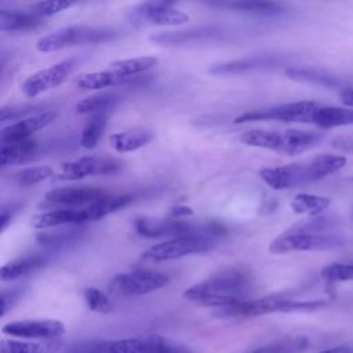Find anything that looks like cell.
<instances>
[{
    "instance_id": "cell-1",
    "label": "cell",
    "mask_w": 353,
    "mask_h": 353,
    "mask_svg": "<svg viewBox=\"0 0 353 353\" xmlns=\"http://www.w3.org/2000/svg\"><path fill=\"white\" fill-rule=\"evenodd\" d=\"M250 291V277L241 270L230 269L193 284L185 290L183 296L199 305L218 309L248 299Z\"/></svg>"
},
{
    "instance_id": "cell-2",
    "label": "cell",
    "mask_w": 353,
    "mask_h": 353,
    "mask_svg": "<svg viewBox=\"0 0 353 353\" xmlns=\"http://www.w3.org/2000/svg\"><path fill=\"white\" fill-rule=\"evenodd\" d=\"M324 301H295L284 296H263L258 299H245L234 305L218 307L214 310V316L225 319L237 317H254L268 313H291V312H309L324 306Z\"/></svg>"
},
{
    "instance_id": "cell-3",
    "label": "cell",
    "mask_w": 353,
    "mask_h": 353,
    "mask_svg": "<svg viewBox=\"0 0 353 353\" xmlns=\"http://www.w3.org/2000/svg\"><path fill=\"white\" fill-rule=\"evenodd\" d=\"M135 230L138 234L145 237H186V236H201L214 239V236L222 234L225 228L214 221L190 222L181 221L179 218L171 219H153V218H138L135 219Z\"/></svg>"
},
{
    "instance_id": "cell-4",
    "label": "cell",
    "mask_w": 353,
    "mask_h": 353,
    "mask_svg": "<svg viewBox=\"0 0 353 353\" xmlns=\"http://www.w3.org/2000/svg\"><path fill=\"white\" fill-rule=\"evenodd\" d=\"M116 36V32L106 28H95L85 25H73L61 28L55 32H51L43 36L37 43L36 48L40 52H52L59 51L66 47L79 46V44H94L103 43Z\"/></svg>"
},
{
    "instance_id": "cell-5",
    "label": "cell",
    "mask_w": 353,
    "mask_h": 353,
    "mask_svg": "<svg viewBox=\"0 0 353 353\" xmlns=\"http://www.w3.org/2000/svg\"><path fill=\"white\" fill-rule=\"evenodd\" d=\"M77 353H189V350L164 338L149 336L91 342L77 349Z\"/></svg>"
},
{
    "instance_id": "cell-6",
    "label": "cell",
    "mask_w": 353,
    "mask_h": 353,
    "mask_svg": "<svg viewBox=\"0 0 353 353\" xmlns=\"http://www.w3.org/2000/svg\"><path fill=\"white\" fill-rule=\"evenodd\" d=\"M215 245L214 239L201 236H186L165 240L163 243L154 244L142 252V258L150 262H163L178 259L186 255L201 254L212 250Z\"/></svg>"
},
{
    "instance_id": "cell-7",
    "label": "cell",
    "mask_w": 353,
    "mask_h": 353,
    "mask_svg": "<svg viewBox=\"0 0 353 353\" xmlns=\"http://www.w3.org/2000/svg\"><path fill=\"white\" fill-rule=\"evenodd\" d=\"M341 245L342 241L331 234L288 230L270 243L269 251L272 254H285L292 251H327Z\"/></svg>"
},
{
    "instance_id": "cell-8",
    "label": "cell",
    "mask_w": 353,
    "mask_h": 353,
    "mask_svg": "<svg viewBox=\"0 0 353 353\" xmlns=\"http://www.w3.org/2000/svg\"><path fill=\"white\" fill-rule=\"evenodd\" d=\"M320 105L313 101H298L283 103L277 106H270L265 109L248 110L239 114L234 119L236 124L248 121H262V120H280V121H295V123H310L313 112Z\"/></svg>"
},
{
    "instance_id": "cell-9",
    "label": "cell",
    "mask_w": 353,
    "mask_h": 353,
    "mask_svg": "<svg viewBox=\"0 0 353 353\" xmlns=\"http://www.w3.org/2000/svg\"><path fill=\"white\" fill-rule=\"evenodd\" d=\"M168 283V276L160 272L132 270L116 274L109 283V288L125 296H139L163 288Z\"/></svg>"
},
{
    "instance_id": "cell-10",
    "label": "cell",
    "mask_w": 353,
    "mask_h": 353,
    "mask_svg": "<svg viewBox=\"0 0 353 353\" xmlns=\"http://www.w3.org/2000/svg\"><path fill=\"white\" fill-rule=\"evenodd\" d=\"M1 332L25 341H55L65 334V325L59 320H15L4 324Z\"/></svg>"
},
{
    "instance_id": "cell-11",
    "label": "cell",
    "mask_w": 353,
    "mask_h": 353,
    "mask_svg": "<svg viewBox=\"0 0 353 353\" xmlns=\"http://www.w3.org/2000/svg\"><path fill=\"white\" fill-rule=\"evenodd\" d=\"M124 163L109 156H85L61 165L59 179H81L92 175H110L121 171Z\"/></svg>"
},
{
    "instance_id": "cell-12",
    "label": "cell",
    "mask_w": 353,
    "mask_h": 353,
    "mask_svg": "<svg viewBox=\"0 0 353 353\" xmlns=\"http://www.w3.org/2000/svg\"><path fill=\"white\" fill-rule=\"evenodd\" d=\"M76 65L77 61L73 58L57 62L26 77L21 85V90L28 98H34L48 90L57 88L70 76Z\"/></svg>"
},
{
    "instance_id": "cell-13",
    "label": "cell",
    "mask_w": 353,
    "mask_h": 353,
    "mask_svg": "<svg viewBox=\"0 0 353 353\" xmlns=\"http://www.w3.org/2000/svg\"><path fill=\"white\" fill-rule=\"evenodd\" d=\"M259 176L274 190H285L313 183L309 160L279 167H266L259 170Z\"/></svg>"
},
{
    "instance_id": "cell-14",
    "label": "cell",
    "mask_w": 353,
    "mask_h": 353,
    "mask_svg": "<svg viewBox=\"0 0 353 353\" xmlns=\"http://www.w3.org/2000/svg\"><path fill=\"white\" fill-rule=\"evenodd\" d=\"M108 193L99 188L91 186H69L57 188L44 194L46 204L59 205L61 208H74V207H88L95 201L105 197Z\"/></svg>"
},
{
    "instance_id": "cell-15",
    "label": "cell",
    "mask_w": 353,
    "mask_h": 353,
    "mask_svg": "<svg viewBox=\"0 0 353 353\" xmlns=\"http://www.w3.org/2000/svg\"><path fill=\"white\" fill-rule=\"evenodd\" d=\"M132 18L135 21H145L152 25L176 26L186 23L189 15L174 7L172 3L165 1H149L143 3L132 11Z\"/></svg>"
},
{
    "instance_id": "cell-16",
    "label": "cell",
    "mask_w": 353,
    "mask_h": 353,
    "mask_svg": "<svg viewBox=\"0 0 353 353\" xmlns=\"http://www.w3.org/2000/svg\"><path fill=\"white\" fill-rule=\"evenodd\" d=\"M55 112H41L37 114H33L30 117L21 119L7 127H3L0 131V143H7V142H17V141H23L29 139V137L44 128L46 125L51 124L55 119Z\"/></svg>"
},
{
    "instance_id": "cell-17",
    "label": "cell",
    "mask_w": 353,
    "mask_h": 353,
    "mask_svg": "<svg viewBox=\"0 0 353 353\" xmlns=\"http://www.w3.org/2000/svg\"><path fill=\"white\" fill-rule=\"evenodd\" d=\"M84 222H90L85 208H57L36 215L32 219V226L34 229H50L57 226L81 225Z\"/></svg>"
},
{
    "instance_id": "cell-18",
    "label": "cell",
    "mask_w": 353,
    "mask_h": 353,
    "mask_svg": "<svg viewBox=\"0 0 353 353\" xmlns=\"http://www.w3.org/2000/svg\"><path fill=\"white\" fill-rule=\"evenodd\" d=\"M43 19L30 10L0 8V30L1 32H26L39 28Z\"/></svg>"
},
{
    "instance_id": "cell-19",
    "label": "cell",
    "mask_w": 353,
    "mask_h": 353,
    "mask_svg": "<svg viewBox=\"0 0 353 353\" xmlns=\"http://www.w3.org/2000/svg\"><path fill=\"white\" fill-rule=\"evenodd\" d=\"M284 145L281 154L285 156H296L303 152L310 150L321 141L323 135L316 131L309 130H299V128H290L283 131Z\"/></svg>"
},
{
    "instance_id": "cell-20",
    "label": "cell",
    "mask_w": 353,
    "mask_h": 353,
    "mask_svg": "<svg viewBox=\"0 0 353 353\" xmlns=\"http://www.w3.org/2000/svg\"><path fill=\"white\" fill-rule=\"evenodd\" d=\"M310 123L321 130L353 125V109L339 106H319L313 112Z\"/></svg>"
},
{
    "instance_id": "cell-21",
    "label": "cell",
    "mask_w": 353,
    "mask_h": 353,
    "mask_svg": "<svg viewBox=\"0 0 353 353\" xmlns=\"http://www.w3.org/2000/svg\"><path fill=\"white\" fill-rule=\"evenodd\" d=\"M39 150V143L34 139H23L0 145V164L12 165L30 160Z\"/></svg>"
},
{
    "instance_id": "cell-22",
    "label": "cell",
    "mask_w": 353,
    "mask_h": 353,
    "mask_svg": "<svg viewBox=\"0 0 353 353\" xmlns=\"http://www.w3.org/2000/svg\"><path fill=\"white\" fill-rule=\"evenodd\" d=\"M219 30L210 26H201L188 30H176V32H159L150 36V40L159 44H183L197 41L210 36L216 34Z\"/></svg>"
},
{
    "instance_id": "cell-23",
    "label": "cell",
    "mask_w": 353,
    "mask_h": 353,
    "mask_svg": "<svg viewBox=\"0 0 353 353\" xmlns=\"http://www.w3.org/2000/svg\"><path fill=\"white\" fill-rule=\"evenodd\" d=\"M240 142L247 146L261 148L281 153L283 150V131H273V130H251L239 137Z\"/></svg>"
},
{
    "instance_id": "cell-24",
    "label": "cell",
    "mask_w": 353,
    "mask_h": 353,
    "mask_svg": "<svg viewBox=\"0 0 353 353\" xmlns=\"http://www.w3.org/2000/svg\"><path fill=\"white\" fill-rule=\"evenodd\" d=\"M153 135L149 131L143 130H132V131H123V132H114L109 137L110 146L119 152V153H127L134 152L145 145H148L152 141Z\"/></svg>"
},
{
    "instance_id": "cell-25",
    "label": "cell",
    "mask_w": 353,
    "mask_h": 353,
    "mask_svg": "<svg viewBox=\"0 0 353 353\" xmlns=\"http://www.w3.org/2000/svg\"><path fill=\"white\" fill-rule=\"evenodd\" d=\"M137 79L138 77L124 79V77L116 74L114 72H112L110 69H108V70L91 72V73L81 74L77 80V85L81 90H101V88H106V87H114V85H120V84H125V83H132Z\"/></svg>"
},
{
    "instance_id": "cell-26",
    "label": "cell",
    "mask_w": 353,
    "mask_h": 353,
    "mask_svg": "<svg viewBox=\"0 0 353 353\" xmlns=\"http://www.w3.org/2000/svg\"><path fill=\"white\" fill-rule=\"evenodd\" d=\"M331 204V199L313 193H298L292 197L290 207L295 214L317 216L323 211H325Z\"/></svg>"
},
{
    "instance_id": "cell-27",
    "label": "cell",
    "mask_w": 353,
    "mask_h": 353,
    "mask_svg": "<svg viewBox=\"0 0 353 353\" xmlns=\"http://www.w3.org/2000/svg\"><path fill=\"white\" fill-rule=\"evenodd\" d=\"M134 200L132 194H106L101 200L95 201L94 204L85 207L88 221L101 219L117 210L127 207Z\"/></svg>"
},
{
    "instance_id": "cell-28",
    "label": "cell",
    "mask_w": 353,
    "mask_h": 353,
    "mask_svg": "<svg viewBox=\"0 0 353 353\" xmlns=\"http://www.w3.org/2000/svg\"><path fill=\"white\" fill-rule=\"evenodd\" d=\"M47 262V259L41 255H32V256H25V258H19L15 259L12 262H8L6 265L1 266V272H0V277L3 281H11V280H17L22 276H26L32 272H34L36 269L44 266Z\"/></svg>"
},
{
    "instance_id": "cell-29",
    "label": "cell",
    "mask_w": 353,
    "mask_h": 353,
    "mask_svg": "<svg viewBox=\"0 0 353 353\" xmlns=\"http://www.w3.org/2000/svg\"><path fill=\"white\" fill-rule=\"evenodd\" d=\"M272 63H273V61L270 58L247 57L244 59H236V61L214 65L210 68V73H212V74H237V73H244V72L266 68V66H270Z\"/></svg>"
},
{
    "instance_id": "cell-30",
    "label": "cell",
    "mask_w": 353,
    "mask_h": 353,
    "mask_svg": "<svg viewBox=\"0 0 353 353\" xmlns=\"http://www.w3.org/2000/svg\"><path fill=\"white\" fill-rule=\"evenodd\" d=\"M157 62H159V59L156 57L145 55V57L114 61L109 65V69L112 72H114L116 74L124 77V79H134L135 76L152 69L153 66H156Z\"/></svg>"
},
{
    "instance_id": "cell-31",
    "label": "cell",
    "mask_w": 353,
    "mask_h": 353,
    "mask_svg": "<svg viewBox=\"0 0 353 353\" xmlns=\"http://www.w3.org/2000/svg\"><path fill=\"white\" fill-rule=\"evenodd\" d=\"M120 101V97L114 92H99L91 97H87L81 99L76 105V112L80 114H101L106 113L113 109L117 102Z\"/></svg>"
},
{
    "instance_id": "cell-32",
    "label": "cell",
    "mask_w": 353,
    "mask_h": 353,
    "mask_svg": "<svg viewBox=\"0 0 353 353\" xmlns=\"http://www.w3.org/2000/svg\"><path fill=\"white\" fill-rule=\"evenodd\" d=\"M58 349V343L54 341L30 342L25 339H1L0 353H54Z\"/></svg>"
},
{
    "instance_id": "cell-33",
    "label": "cell",
    "mask_w": 353,
    "mask_h": 353,
    "mask_svg": "<svg viewBox=\"0 0 353 353\" xmlns=\"http://www.w3.org/2000/svg\"><path fill=\"white\" fill-rule=\"evenodd\" d=\"M106 123H108L106 113L90 116L81 130L80 145L85 149H94L105 132Z\"/></svg>"
},
{
    "instance_id": "cell-34",
    "label": "cell",
    "mask_w": 353,
    "mask_h": 353,
    "mask_svg": "<svg viewBox=\"0 0 353 353\" xmlns=\"http://www.w3.org/2000/svg\"><path fill=\"white\" fill-rule=\"evenodd\" d=\"M285 76L295 81L323 85V87H334L338 84V80H335L332 76L325 74L320 70H314L310 68H288L285 69Z\"/></svg>"
},
{
    "instance_id": "cell-35",
    "label": "cell",
    "mask_w": 353,
    "mask_h": 353,
    "mask_svg": "<svg viewBox=\"0 0 353 353\" xmlns=\"http://www.w3.org/2000/svg\"><path fill=\"white\" fill-rule=\"evenodd\" d=\"M307 346L309 341L306 336H292L268 343L250 353H302L307 349Z\"/></svg>"
},
{
    "instance_id": "cell-36",
    "label": "cell",
    "mask_w": 353,
    "mask_h": 353,
    "mask_svg": "<svg viewBox=\"0 0 353 353\" xmlns=\"http://www.w3.org/2000/svg\"><path fill=\"white\" fill-rule=\"evenodd\" d=\"M216 6L233 8L244 12H254L261 15H274L283 11V4L274 1H232V3H216Z\"/></svg>"
},
{
    "instance_id": "cell-37",
    "label": "cell",
    "mask_w": 353,
    "mask_h": 353,
    "mask_svg": "<svg viewBox=\"0 0 353 353\" xmlns=\"http://www.w3.org/2000/svg\"><path fill=\"white\" fill-rule=\"evenodd\" d=\"M52 174H54L52 167H50V165H37V167L23 168L21 171L15 172L12 175V178L19 186H32V185H36L41 181H46Z\"/></svg>"
},
{
    "instance_id": "cell-38",
    "label": "cell",
    "mask_w": 353,
    "mask_h": 353,
    "mask_svg": "<svg viewBox=\"0 0 353 353\" xmlns=\"http://www.w3.org/2000/svg\"><path fill=\"white\" fill-rule=\"evenodd\" d=\"M84 299L90 310L97 313H110L112 312V303L105 292L95 287H90L84 290Z\"/></svg>"
},
{
    "instance_id": "cell-39",
    "label": "cell",
    "mask_w": 353,
    "mask_h": 353,
    "mask_svg": "<svg viewBox=\"0 0 353 353\" xmlns=\"http://www.w3.org/2000/svg\"><path fill=\"white\" fill-rule=\"evenodd\" d=\"M76 3L73 1H59V0H48V1H37L33 3L29 10L36 14L37 17H40L41 19L46 17H51L55 15L61 11H65L70 7H73Z\"/></svg>"
},
{
    "instance_id": "cell-40",
    "label": "cell",
    "mask_w": 353,
    "mask_h": 353,
    "mask_svg": "<svg viewBox=\"0 0 353 353\" xmlns=\"http://www.w3.org/2000/svg\"><path fill=\"white\" fill-rule=\"evenodd\" d=\"M321 276L328 281H350L353 280V262L352 263H331L321 269Z\"/></svg>"
},
{
    "instance_id": "cell-41",
    "label": "cell",
    "mask_w": 353,
    "mask_h": 353,
    "mask_svg": "<svg viewBox=\"0 0 353 353\" xmlns=\"http://www.w3.org/2000/svg\"><path fill=\"white\" fill-rule=\"evenodd\" d=\"M46 106L43 105H11V106H3L0 109V120L7 121V120H15L19 119L21 116H26L30 113H41ZM21 120V119H19Z\"/></svg>"
},
{
    "instance_id": "cell-42",
    "label": "cell",
    "mask_w": 353,
    "mask_h": 353,
    "mask_svg": "<svg viewBox=\"0 0 353 353\" xmlns=\"http://www.w3.org/2000/svg\"><path fill=\"white\" fill-rule=\"evenodd\" d=\"M79 236V230H59L57 233H41L37 236V240L41 244H59L68 243Z\"/></svg>"
},
{
    "instance_id": "cell-43",
    "label": "cell",
    "mask_w": 353,
    "mask_h": 353,
    "mask_svg": "<svg viewBox=\"0 0 353 353\" xmlns=\"http://www.w3.org/2000/svg\"><path fill=\"white\" fill-rule=\"evenodd\" d=\"M18 295H19V291H17V290L3 292V295H1V316H4L7 313V310L12 306V303L18 298Z\"/></svg>"
},
{
    "instance_id": "cell-44",
    "label": "cell",
    "mask_w": 353,
    "mask_h": 353,
    "mask_svg": "<svg viewBox=\"0 0 353 353\" xmlns=\"http://www.w3.org/2000/svg\"><path fill=\"white\" fill-rule=\"evenodd\" d=\"M341 101L342 103L346 106V108H350L353 109V88H345L342 92H341Z\"/></svg>"
},
{
    "instance_id": "cell-45",
    "label": "cell",
    "mask_w": 353,
    "mask_h": 353,
    "mask_svg": "<svg viewBox=\"0 0 353 353\" xmlns=\"http://www.w3.org/2000/svg\"><path fill=\"white\" fill-rule=\"evenodd\" d=\"M11 216H12V212L10 211L8 207H3L1 208V215H0V229L4 230L8 225V222L11 221Z\"/></svg>"
},
{
    "instance_id": "cell-46",
    "label": "cell",
    "mask_w": 353,
    "mask_h": 353,
    "mask_svg": "<svg viewBox=\"0 0 353 353\" xmlns=\"http://www.w3.org/2000/svg\"><path fill=\"white\" fill-rule=\"evenodd\" d=\"M193 211L192 208L189 207H183V205H179V207H175L172 211H171V216L172 218H181V216H188V215H192Z\"/></svg>"
},
{
    "instance_id": "cell-47",
    "label": "cell",
    "mask_w": 353,
    "mask_h": 353,
    "mask_svg": "<svg viewBox=\"0 0 353 353\" xmlns=\"http://www.w3.org/2000/svg\"><path fill=\"white\" fill-rule=\"evenodd\" d=\"M319 353H353V347L352 346H335V347L321 350Z\"/></svg>"
}]
</instances>
